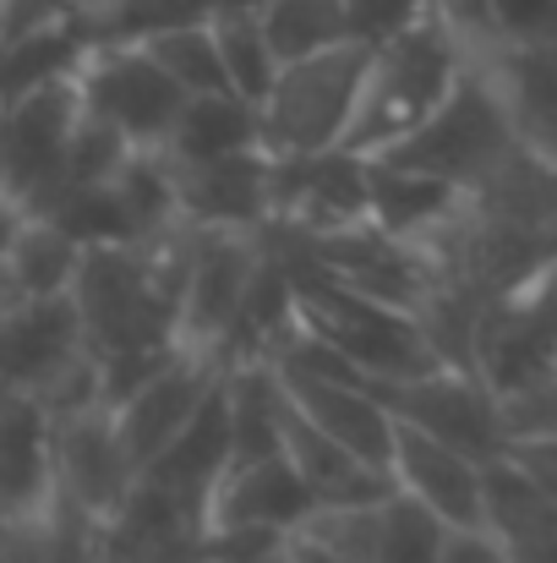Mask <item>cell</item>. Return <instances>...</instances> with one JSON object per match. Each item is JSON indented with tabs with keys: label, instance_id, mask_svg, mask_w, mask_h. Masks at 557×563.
<instances>
[{
	"label": "cell",
	"instance_id": "cell-1",
	"mask_svg": "<svg viewBox=\"0 0 557 563\" xmlns=\"http://www.w3.org/2000/svg\"><path fill=\"white\" fill-rule=\"evenodd\" d=\"M470 66V38L465 27L432 0L410 27H399L393 38H382L371 49V71L361 88V110L350 126L356 154H382L399 137H410L459 82V71Z\"/></svg>",
	"mask_w": 557,
	"mask_h": 563
},
{
	"label": "cell",
	"instance_id": "cell-2",
	"mask_svg": "<svg viewBox=\"0 0 557 563\" xmlns=\"http://www.w3.org/2000/svg\"><path fill=\"white\" fill-rule=\"evenodd\" d=\"M371 49L377 44L345 38L334 49H318V55L279 66L274 88L257 104L268 159H307V154H328V148L350 143L361 88H367L371 71Z\"/></svg>",
	"mask_w": 557,
	"mask_h": 563
},
{
	"label": "cell",
	"instance_id": "cell-3",
	"mask_svg": "<svg viewBox=\"0 0 557 563\" xmlns=\"http://www.w3.org/2000/svg\"><path fill=\"white\" fill-rule=\"evenodd\" d=\"M525 137L514 126V110L503 99V88L492 82V71L481 66V55L470 49V66L459 71L454 93L410 132L399 137L393 148L371 154V159H393V165H410V170H426V176H443L454 187H476L503 154H514Z\"/></svg>",
	"mask_w": 557,
	"mask_h": 563
},
{
	"label": "cell",
	"instance_id": "cell-4",
	"mask_svg": "<svg viewBox=\"0 0 557 563\" xmlns=\"http://www.w3.org/2000/svg\"><path fill=\"white\" fill-rule=\"evenodd\" d=\"M82 121L77 77L44 82L0 110V191L22 213H44L55 191L66 187V148Z\"/></svg>",
	"mask_w": 557,
	"mask_h": 563
},
{
	"label": "cell",
	"instance_id": "cell-5",
	"mask_svg": "<svg viewBox=\"0 0 557 563\" xmlns=\"http://www.w3.org/2000/svg\"><path fill=\"white\" fill-rule=\"evenodd\" d=\"M77 88L82 110L121 126L137 148H165L191 99L148 44H93L77 66Z\"/></svg>",
	"mask_w": 557,
	"mask_h": 563
},
{
	"label": "cell",
	"instance_id": "cell-6",
	"mask_svg": "<svg viewBox=\"0 0 557 563\" xmlns=\"http://www.w3.org/2000/svg\"><path fill=\"white\" fill-rule=\"evenodd\" d=\"M377 394L388 399V410L404 427H421L476 460H498L509 449V421H503V399L481 373H459V367H432L421 377H399V383H377Z\"/></svg>",
	"mask_w": 557,
	"mask_h": 563
},
{
	"label": "cell",
	"instance_id": "cell-7",
	"mask_svg": "<svg viewBox=\"0 0 557 563\" xmlns=\"http://www.w3.org/2000/svg\"><path fill=\"white\" fill-rule=\"evenodd\" d=\"M263 263V230H235V224H197V252L181 296V345L219 356L230 340L241 301L252 290V274Z\"/></svg>",
	"mask_w": 557,
	"mask_h": 563
},
{
	"label": "cell",
	"instance_id": "cell-8",
	"mask_svg": "<svg viewBox=\"0 0 557 563\" xmlns=\"http://www.w3.org/2000/svg\"><path fill=\"white\" fill-rule=\"evenodd\" d=\"M137 476H143V465L132 460L110 405L55 421V493L71 509L110 520L126 504V493L137 487Z\"/></svg>",
	"mask_w": 557,
	"mask_h": 563
},
{
	"label": "cell",
	"instance_id": "cell-9",
	"mask_svg": "<svg viewBox=\"0 0 557 563\" xmlns=\"http://www.w3.org/2000/svg\"><path fill=\"white\" fill-rule=\"evenodd\" d=\"M274 219L334 235L371 219V159L356 148H328L307 159H274Z\"/></svg>",
	"mask_w": 557,
	"mask_h": 563
},
{
	"label": "cell",
	"instance_id": "cell-10",
	"mask_svg": "<svg viewBox=\"0 0 557 563\" xmlns=\"http://www.w3.org/2000/svg\"><path fill=\"white\" fill-rule=\"evenodd\" d=\"M202 531L208 504L143 471L126 504L110 520H99V548L104 563H202Z\"/></svg>",
	"mask_w": 557,
	"mask_h": 563
},
{
	"label": "cell",
	"instance_id": "cell-11",
	"mask_svg": "<svg viewBox=\"0 0 557 563\" xmlns=\"http://www.w3.org/2000/svg\"><path fill=\"white\" fill-rule=\"evenodd\" d=\"M388 482L426 504L443 526H487V460L421 432L399 421V443H393V465Z\"/></svg>",
	"mask_w": 557,
	"mask_h": 563
},
{
	"label": "cell",
	"instance_id": "cell-12",
	"mask_svg": "<svg viewBox=\"0 0 557 563\" xmlns=\"http://www.w3.org/2000/svg\"><path fill=\"white\" fill-rule=\"evenodd\" d=\"M88 351L71 296H16L0 312V388H49Z\"/></svg>",
	"mask_w": 557,
	"mask_h": 563
},
{
	"label": "cell",
	"instance_id": "cell-13",
	"mask_svg": "<svg viewBox=\"0 0 557 563\" xmlns=\"http://www.w3.org/2000/svg\"><path fill=\"white\" fill-rule=\"evenodd\" d=\"M290 405L301 416H312L328 438H339L350 454H361L367 465L388 471L393 465V443H399V416L388 410V399L377 394L371 377H301L279 373Z\"/></svg>",
	"mask_w": 557,
	"mask_h": 563
},
{
	"label": "cell",
	"instance_id": "cell-14",
	"mask_svg": "<svg viewBox=\"0 0 557 563\" xmlns=\"http://www.w3.org/2000/svg\"><path fill=\"white\" fill-rule=\"evenodd\" d=\"M55 504V416L33 388H0V520Z\"/></svg>",
	"mask_w": 557,
	"mask_h": 563
},
{
	"label": "cell",
	"instance_id": "cell-15",
	"mask_svg": "<svg viewBox=\"0 0 557 563\" xmlns=\"http://www.w3.org/2000/svg\"><path fill=\"white\" fill-rule=\"evenodd\" d=\"M181 219L191 224H235L263 230L274 219V159L263 148L224 154V159H170Z\"/></svg>",
	"mask_w": 557,
	"mask_h": 563
},
{
	"label": "cell",
	"instance_id": "cell-16",
	"mask_svg": "<svg viewBox=\"0 0 557 563\" xmlns=\"http://www.w3.org/2000/svg\"><path fill=\"white\" fill-rule=\"evenodd\" d=\"M219 377H224V362H219V356L186 351L176 367H165L148 388H137L126 405H115V427H121V438H126V449H132V460H137L143 471L176 443V432L197 416V405L213 394Z\"/></svg>",
	"mask_w": 557,
	"mask_h": 563
},
{
	"label": "cell",
	"instance_id": "cell-17",
	"mask_svg": "<svg viewBox=\"0 0 557 563\" xmlns=\"http://www.w3.org/2000/svg\"><path fill=\"white\" fill-rule=\"evenodd\" d=\"M285 460L296 465V476L307 482V493L318 498V509L382 504L393 493L388 471H377L361 454H350L339 438H328L312 416H301L290 405V394H285Z\"/></svg>",
	"mask_w": 557,
	"mask_h": 563
},
{
	"label": "cell",
	"instance_id": "cell-18",
	"mask_svg": "<svg viewBox=\"0 0 557 563\" xmlns=\"http://www.w3.org/2000/svg\"><path fill=\"white\" fill-rule=\"evenodd\" d=\"M476 55L503 88L520 137L557 159V33L520 44H481Z\"/></svg>",
	"mask_w": 557,
	"mask_h": 563
},
{
	"label": "cell",
	"instance_id": "cell-19",
	"mask_svg": "<svg viewBox=\"0 0 557 563\" xmlns=\"http://www.w3.org/2000/svg\"><path fill=\"white\" fill-rule=\"evenodd\" d=\"M487 531L514 563H557V498L509 454L487 460Z\"/></svg>",
	"mask_w": 557,
	"mask_h": 563
},
{
	"label": "cell",
	"instance_id": "cell-20",
	"mask_svg": "<svg viewBox=\"0 0 557 563\" xmlns=\"http://www.w3.org/2000/svg\"><path fill=\"white\" fill-rule=\"evenodd\" d=\"M312 515H318V498L307 493V482L296 476V465L285 454L252 460V465H230L224 482L208 498V520H252V526L301 531Z\"/></svg>",
	"mask_w": 557,
	"mask_h": 563
},
{
	"label": "cell",
	"instance_id": "cell-21",
	"mask_svg": "<svg viewBox=\"0 0 557 563\" xmlns=\"http://www.w3.org/2000/svg\"><path fill=\"white\" fill-rule=\"evenodd\" d=\"M230 465H235V427H230V388H224V377H219L213 394L197 405V416L176 432V443L148 465V476L208 504Z\"/></svg>",
	"mask_w": 557,
	"mask_h": 563
},
{
	"label": "cell",
	"instance_id": "cell-22",
	"mask_svg": "<svg viewBox=\"0 0 557 563\" xmlns=\"http://www.w3.org/2000/svg\"><path fill=\"white\" fill-rule=\"evenodd\" d=\"M459 208H465V187L410 170V165H393V159H371V224L388 230L393 241L415 246V241L437 235Z\"/></svg>",
	"mask_w": 557,
	"mask_h": 563
},
{
	"label": "cell",
	"instance_id": "cell-23",
	"mask_svg": "<svg viewBox=\"0 0 557 563\" xmlns=\"http://www.w3.org/2000/svg\"><path fill=\"white\" fill-rule=\"evenodd\" d=\"M252 148H263V121H257V104L241 99L235 88L191 93L165 143L170 159H224V154H252Z\"/></svg>",
	"mask_w": 557,
	"mask_h": 563
},
{
	"label": "cell",
	"instance_id": "cell-24",
	"mask_svg": "<svg viewBox=\"0 0 557 563\" xmlns=\"http://www.w3.org/2000/svg\"><path fill=\"white\" fill-rule=\"evenodd\" d=\"M88 33L77 27V16H60V22H44V27H27V33H11L0 44V93L5 99H22L44 82H60V77H77L82 55H88Z\"/></svg>",
	"mask_w": 557,
	"mask_h": 563
},
{
	"label": "cell",
	"instance_id": "cell-25",
	"mask_svg": "<svg viewBox=\"0 0 557 563\" xmlns=\"http://www.w3.org/2000/svg\"><path fill=\"white\" fill-rule=\"evenodd\" d=\"M213 38H219V55H224V71H230V88L252 104H263V93L274 88L279 77V55H274V38L263 27V0H235V5H219L213 16Z\"/></svg>",
	"mask_w": 557,
	"mask_h": 563
},
{
	"label": "cell",
	"instance_id": "cell-26",
	"mask_svg": "<svg viewBox=\"0 0 557 563\" xmlns=\"http://www.w3.org/2000/svg\"><path fill=\"white\" fill-rule=\"evenodd\" d=\"M82 252L88 246H77L60 224L27 213L22 230H16V246L5 257V274H11L16 296H71L77 268H82Z\"/></svg>",
	"mask_w": 557,
	"mask_h": 563
},
{
	"label": "cell",
	"instance_id": "cell-27",
	"mask_svg": "<svg viewBox=\"0 0 557 563\" xmlns=\"http://www.w3.org/2000/svg\"><path fill=\"white\" fill-rule=\"evenodd\" d=\"M49 224H60L77 246H121V241H137V219L126 208V197L115 181H71V187L55 191V202L38 213Z\"/></svg>",
	"mask_w": 557,
	"mask_h": 563
},
{
	"label": "cell",
	"instance_id": "cell-28",
	"mask_svg": "<svg viewBox=\"0 0 557 563\" xmlns=\"http://www.w3.org/2000/svg\"><path fill=\"white\" fill-rule=\"evenodd\" d=\"M263 27L279 60H301L350 38L345 0H263Z\"/></svg>",
	"mask_w": 557,
	"mask_h": 563
},
{
	"label": "cell",
	"instance_id": "cell-29",
	"mask_svg": "<svg viewBox=\"0 0 557 563\" xmlns=\"http://www.w3.org/2000/svg\"><path fill=\"white\" fill-rule=\"evenodd\" d=\"M148 49H154V60L181 82L186 93H219V88H230V71H224V55H219L213 22L170 27V33L148 38Z\"/></svg>",
	"mask_w": 557,
	"mask_h": 563
},
{
	"label": "cell",
	"instance_id": "cell-30",
	"mask_svg": "<svg viewBox=\"0 0 557 563\" xmlns=\"http://www.w3.org/2000/svg\"><path fill=\"white\" fill-rule=\"evenodd\" d=\"M443 537H448V526H443L426 504L404 498L399 487L382 498L377 563H437V553H443Z\"/></svg>",
	"mask_w": 557,
	"mask_h": 563
},
{
	"label": "cell",
	"instance_id": "cell-31",
	"mask_svg": "<svg viewBox=\"0 0 557 563\" xmlns=\"http://www.w3.org/2000/svg\"><path fill=\"white\" fill-rule=\"evenodd\" d=\"M132 137L121 132V126H110V121H99V115H88L82 110V121H77V132H71V148H66V187L77 181H115L121 176V165L132 159Z\"/></svg>",
	"mask_w": 557,
	"mask_h": 563
},
{
	"label": "cell",
	"instance_id": "cell-32",
	"mask_svg": "<svg viewBox=\"0 0 557 563\" xmlns=\"http://www.w3.org/2000/svg\"><path fill=\"white\" fill-rule=\"evenodd\" d=\"M186 345H132V351H110L99 356V383H104V405H126L137 388H148L165 367H176Z\"/></svg>",
	"mask_w": 557,
	"mask_h": 563
},
{
	"label": "cell",
	"instance_id": "cell-33",
	"mask_svg": "<svg viewBox=\"0 0 557 563\" xmlns=\"http://www.w3.org/2000/svg\"><path fill=\"white\" fill-rule=\"evenodd\" d=\"M296 531L279 526H252V520H208L202 531V563H257L279 548H290Z\"/></svg>",
	"mask_w": 557,
	"mask_h": 563
},
{
	"label": "cell",
	"instance_id": "cell-34",
	"mask_svg": "<svg viewBox=\"0 0 557 563\" xmlns=\"http://www.w3.org/2000/svg\"><path fill=\"white\" fill-rule=\"evenodd\" d=\"M509 438H557V373L536 377L531 388L503 399Z\"/></svg>",
	"mask_w": 557,
	"mask_h": 563
},
{
	"label": "cell",
	"instance_id": "cell-35",
	"mask_svg": "<svg viewBox=\"0 0 557 563\" xmlns=\"http://www.w3.org/2000/svg\"><path fill=\"white\" fill-rule=\"evenodd\" d=\"M487 22H492V44L542 38L557 33V0H487Z\"/></svg>",
	"mask_w": 557,
	"mask_h": 563
},
{
	"label": "cell",
	"instance_id": "cell-36",
	"mask_svg": "<svg viewBox=\"0 0 557 563\" xmlns=\"http://www.w3.org/2000/svg\"><path fill=\"white\" fill-rule=\"evenodd\" d=\"M432 0H345V16H350V38L361 44H382L393 38L399 27H410Z\"/></svg>",
	"mask_w": 557,
	"mask_h": 563
},
{
	"label": "cell",
	"instance_id": "cell-37",
	"mask_svg": "<svg viewBox=\"0 0 557 563\" xmlns=\"http://www.w3.org/2000/svg\"><path fill=\"white\" fill-rule=\"evenodd\" d=\"M437 563H514V559L503 553V542L487 526H448Z\"/></svg>",
	"mask_w": 557,
	"mask_h": 563
},
{
	"label": "cell",
	"instance_id": "cell-38",
	"mask_svg": "<svg viewBox=\"0 0 557 563\" xmlns=\"http://www.w3.org/2000/svg\"><path fill=\"white\" fill-rule=\"evenodd\" d=\"M503 454H509L525 476H536V482L557 498V438H509Z\"/></svg>",
	"mask_w": 557,
	"mask_h": 563
},
{
	"label": "cell",
	"instance_id": "cell-39",
	"mask_svg": "<svg viewBox=\"0 0 557 563\" xmlns=\"http://www.w3.org/2000/svg\"><path fill=\"white\" fill-rule=\"evenodd\" d=\"M71 11H77V0H5V38L27 33V27H44V22H60Z\"/></svg>",
	"mask_w": 557,
	"mask_h": 563
},
{
	"label": "cell",
	"instance_id": "cell-40",
	"mask_svg": "<svg viewBox=\"0 0 557 563\" xmlns=\"http://www.w3.org/2000/svg\"><path fill=\"white\" fill-rule=\"evenodd\" d=\"M22 219H27V213H22V208H16V202H11V197L0 191V263L11 257V246H16V230H22Z\"/></svg>",
	"mask_w": 557,
	"mask_h": 563
},
{
	"label": "cell",
	"instance_id": "cell-41",
	"mask_svg": "<svg viewBox=\"0 0 557 563\" xmlns=\"http://www.w3.org/2000/svg\"><path fill=\"white\" fill-rule=\"evenodd\" d=\"M16 301V285H11V274H5V263H0V312Z\"/></svg>",
	"mask_w": 557,
	"mask_h": 563
},
{
	"label": "cell",
	"instance_id": "cell-42",
	"mask_svg": "<svg viewBox=\"0 0 557 563\" xmlns=\"http://www.w3.org/2000/svg\"><path fill=\"white\" fill-rule=\"evenodd\" d=\"M536 279H542V285H547V290H553V296H557V257H553V263H547V268H542V274H536Z\"/></svg>",
	"mask_w": 557,
	"mask_h": 563
},
{
	"label": "cell",
	"instance_id": "cell-43",
	"mask_svg": "<svg viewBox=\"0 0 557 563\" xmlns=\"http://www.w3.org/2000/svg\"><path fill=\"white\" fill-rule=\"evenodd\" d=\"M290 548H296V542H290ZM290 548H279V553H268V559H257V563H296V553H290Z\"/></svg>",
	"mask_w": 557,
	"mask_h": 563
},
{
	"label": "cell",
	"instance_id": "cell-44",
	"mask_svg": "<svg viewBox=\"0 0 557 563\" xmlns=\"http://www.w3.org/2000/svg\"><path fill=\"white\" fill-rule=\"evenodd\" d=\"M0 44H5V0H0Z\"/></svg>",
	"mask_w": 557,
	"mask_h": 563
},
{
	"label": "cell",
	"instance_id": "cell-45",
	"mask_svg": "<svg viewBox=\"0 0 557 563\" xmlns=\"http://www.w3.org/2000/svg\"><path fill=\"white\" fill-rule=\"evenodd\" d=\"M0 110H5V93H0Z\"/></svg>",
	"mask_w": 557,
	"mask_h": 563
}]
</instances>
